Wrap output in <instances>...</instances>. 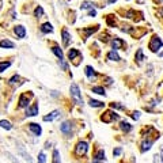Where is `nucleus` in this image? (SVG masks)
Here are the masks:
<instances>
[{
    "label": "nucleus",
    "mask_w": 163,
    "mask_h": 163,
    "mask_svg": "<svg viewBox=\"0 0 163 163\" xmlns=\"http://www.w3.org/2000/svg\"><path fill=\"white\" fill-rule=\"evenodd\" d=\"M105 160V151H98L97 152V155L94 156V159H93V163H101V162H103Z\"/></svg>",
    "instance_id": "13"
},
{
    "label": "nucleus",
    "mask_w": 163,
    "mask_h": 163,
    "mask_svg": "<svg viewBox=\"0 0 163 163\" xmlns=\"http://www.w3.org/2000/svg\"><path fill=\"white\" fill-rule=\"evenodd\" d=\"M37 114H38V103H34L33 106L27 107L26 116H29V117H33V116H37Z\"/></svg>",
    "instance_id": "10"
},
{
    "label": "nucleus",
    "mask_w": 163,
    "mask_h": 163,
    "mask_svg": "<svg viewBox=\"0 0 163 163\" xmlns=\"http://www.w3.org/2000/svg\"><path fill=\"white\" fill-rule=\"evenodd\" d=\"M162 46H163L162 40L159 38L158 35H154V37H152V40H151V42H150V49L152 50V52H158Z\"/></svg>",
    "instance_id": "2"
},
{
    "label": "nucleus",
    "mask_w": 163,
    "mask_h": 163,
    "mask_svg": "<svg viewBox=\"0 0 163 163\" xmlns=\"http://www.w3.org/2000/svg\"><path fill=\"white\" fill-rule=\"evenodd\" d=\"M69 90H71V95H72V98H74V101H75L76 105H79V106L83 105V98H82V93H80V90H79V86L75 83H72Z\"/></svg>",
    "instance_id": "1"
},
{
    "label": "nucleus",
    "mask_w": 163,
    "mask_h": 163,
    "mask_svg": "<svg viewBox=\"0 0 163 163\" xmlns=\"http://www.w3.org/2000/svg\"><path fill=\"white\" fill-rule=\"evenodd\" d=\"M17 144H18V151H19V155H21L25 160H27L29 163H33V159H31L30 154H27L26 151H25V148H23L22 144H21V143H17Z\"/></svg>",
    "instance_id": "5"
},
{
    "label": "nucleus",
    "mask_w": 163,
    "mask_h": 163,
    "mask_svg": "<svg viewBox=\"0 0 163 163\" xmlns=\"http://www.w3.org/2000/svg\"><path fill=\"white\" fill-rule=\"evenodd\" d=\"M6 156H8V158L11 159V160H12L14 163H19V162H18V159H15V158H14V156H12V155H11V154H10V152H6Z\"/></svg>",
    "instance_id": "35"
},
{
    "label": "nucleus",
    "mask_w": 163,
    "mask_h": 163,
    "mask_svg": "<svg viewBox=\"0 0 163 163\" xmlns=\"http://www.w3.org/2000/svg\"><path fill=\"white\" fill-rule=\"evenodd\" d=\"M44 15V10H42V7H37L34 11V17L35 18H41Z\"/></svg>",
    "instance_id": "27"
},
{
    "label": "nucleus",
    "mask_w": 163,
    "mask_h": 163,
    "mask_svg": "<svg viewBox=\"0 0 163 163\" xmlns=\"http://www.w3.org/2000/svg\"><path fill=\"white\" fill-rule=\"evenodd\" d=\"M86 75H87V78L90 80H93L97 78V72L94 71L93 67H86Z\"/></svg>",
    "instance_id": "15"
},
{
    "label": "nucleus",
    "mask_w": 163,
    "mask_h": 163,
    "mask_svg": "<svg viewBox=\"0 0 163 163\" xmlns=\"http://www.w3.org/2000/svg\"><path fill=\"white\" fill-rule=\"evenodd\" d=\"M107 58H109V60H111V61H118L120 56L117 54V52H116V50H111V52L107 53Z\"/></svg>",
    "instance_id": "20"
},
{
    "label": "nucleus",
    "mask_w": 163,
    "mask_h": 163,
    "mask_svg": "<svg viewBox=\"0 0 163 163\" xmlns=\"http://www.w3.org/2000/svg\"><path fill=\"white\" fill-rule=\"evenodd\" d=\"M111 44H113V50H117L120 48H125V42L121 38H114Z\"/></svg>",
    "instance_id": "12"
},
{
    "label": "nucleus",
    "mask_w": 163,
    "mask_h": 163,
    "mask_svg": "<svg viewBox=\"0 0 163 163\" xmlns=\"http://www.w3.org/2000/svg\"><path fill=\"white\" fill-rule=\"evenodd\" d=\"M136 60H137V63L140 64L143 60H144V54H143V49H139L136 52Z\"/></svg>",
    "instance_id": "25"
},
{
    "label": "nucleus",
    "mask_w": 163,
    "mask_h": 163,
    "mask_svg": "<svg viewBox=\"0 0 163 163\" xmlns=\"http://www.w3.org/2000/svg\"><path fill=\"white\" fill-rule=\"evenodd\" d=\"M95 15H97V12H95V10L91 8V11L88 12V17H95Z\"/></svg>",
    "instance_id": "39"
},
{
    "label": "nucleus",
    "mask_w": 163,
    "mask_h": 163,
    "mask_svg": "<svg viewBox=\"0 0 163 163\" xmlns=\"http://www.w3.org/2000/svg\"><path fill=\"white\" fill-rule=\"evenodd\" d=\"M58 64L61 65V68H63V69H64V71H67V68H68V67H67L65 61H64V58H58Z\"/></svg>",
    "instance_id": "33"
},
{
    "label": "nucleus",
    "mask_w": 163,
    "mask_h": 163,
    "mask_svg": "<svg viewBox=\"0 0 163 163\" xmlns=\"http://www.w3.org/2000/svg\"><path fill=\"white\" fill-rule=\"evenodd\" d=\"M60 131H61L64 135H67V136H69L71 132H72V127H71V122H68V121H65V122L61 124V127H60Z\"/></svg>",
    "instance_id": "8"
},
{
    "label": "nucleus",
    "mask_w": 163,
    "mask_h": 163,
    "mask_svg": "<svg viewBox=\"0 0 163 163\" xmlns=\"http://www.w3.org/2000/svg\"><path fill=\"white\" fill-rule=\"evenodd\" d=\"M58 114H60V111H58V110L52 111V113H49L48 116H45V117H44V121H53L54 118H57Z\"/></svg>",
    "instance_id": "17"
},
{
    "label": "nucleus",
    "mask_w": 163,
    "mask_h": 163,
    "mask_svg": "<svg viewBox=\"0 0 163 163\" xmlns=\"http://www.w3.org/2000/svg\"><path fill=\"white\" fill-rule=\"evenodd\" d=\"M11 65V63L10 61H4V63H0V72H4L8 67Z\"/></svg>",
    "instance_id": "29"
},
{
    "label": "nucleus",
    "mask_w": 163,
    "mask_h": 163,
    "mask_svg": "<svg viewBox=\"0 0 163 163\" xmlns=\"http://www.w3.org/2000/svg\"><path fill=\"white\" fill-rule=\"evenodd\" d=\"M41 31H42V33H45V34H46V33H52V31H53V26L49 22H46V23H44V25L41 26Z\"/></svg>",
    "instance_id": "18"
},
{
    "label": "nucleus",
    "mask_w": 163,
    "mask_h": 163,
    "mask_svg": "<svg viewBox=\"0 0 163 163\" xmlns=\"http://www.w3.org/2000/svg\"><path fill=\"white\" fill-rule=\"evenodd\" d=\"M111 107H113V109H124L122 105H118V103H114V102L111 103Z\"/></svg>",
    "instance_id": "37"
},
{
    "label": "nucleus",
    "mask_w": 163,
    "mask_h": 163,
    "mask_svg": "<svg viewBox=\"0 0 163 163\" xmlns=\"http://www.w3.org/2000/svg\"><path fill=\"white\" fill-rule=\"evenodd\" d=\"M154 163H163V160H162V158H160V155H155L154 156Z\"/></svg>",
    "instance_id": "34"
},
{
    "label": "nucleus",
    "mask_w": 163,
    "mask_h": 163,
    "mask_svg": "<svg viewBox=\"0 0 163 163\" xmlns=\"http://www.w3.org/2000/svg\"><path fill=\"white\" fill-rule=\"evenodd\" d=\"M46 162V156H45L44 152H40V155H38V163H45Z\"/></svg>",
    "instance_id": "32"
},
{
    "label": "nucleus",
    "mask_w": 163,
    "mask_h": 163,
    "mask_svg": "<svg viewBox=\"0 0 163 163\" xmlns=\"http://www.w3.org/2000/svg\"><path fill=\"white\" fill-rule=\"evenodd\" d=\"M22 80H23V79H22V78H21V76H19V75H14L12 78L10 79V82H8V83L11 84V86H21V84L23 83Z\"/></svg>",
    "instance_id": "14"
},
{
    "label": "nucleus",
    "mask_w": 163,
    "mask_h": 163,
    "mask_svg": "<svg viewBox=\"0 0 163 163\" xmlns=\"http://www.w3.org/2000/svg\"><path fill=\"white\" fill-rule=\"evenodd\" d=\"M52 52L54 53V54H56L58 58H63V50L58 48V46H53V48H52Z\"/></svg>",
    "instance_id": "24"
},
{
    "label": "nucleus",
    "mask_w": 163,
    "mask_h": 163,
    "mask_svg": "<svg viewBox=\"0 0 163 163\" xmlns=\"http://www.w3.org/2000/svg\"><path fill=\"white\" fill-rule=\"evenodd\" d=\"M109 3H116V0H109Z\"/></svg>",
    "instance_id": "41"
},
{
    "label": "nucleus",
    "mask_w": 163,
    "mask_h": 163,
    "mask_svg": "<svg viewBox=\"0 0 163 163\" xmlns=\"http://www.w3.org/2000/svg\"><path fill=\"white\" fill-rule=\"evenodd\" d=\"M93 93H97L99 95H105V90H103V87L97 86V87H93Z\"/></svg>",
    "instance_id": "28"
},
{
    "label": "nucleus",
    "mask_w": 163,
    "mask_h": 163,
    "mask_svg": "<svg viewBox=\"0 0 163 163\" xmlns=\"http://www.w3.org/2000/svg\"><path fill=\"white\" fill-rule=\"evenodd\" d=\"M132 118L133 120H139V118H140V111H133Z\"/></svg>",
    "instance_id": "36"
},
{
    "label": "nucleus",
    "mask_w": 163,
    "mask_h": 163,
    "mask_svg": "<svg viewBox=\"0 0 163 163\" xmlns=\"http://www.w3.org/2000/svg\"><path fill=\"white\" fill-rule=\"evenodd\" d=\"M155 140H156V137H154V139H146V140L141 143V152H146V151L150 150Z\"/></svg>",
    "instance_id": "7"
},
{
    "label": "nucleus",
    "mask_w": 163,
    "mask_h": 163,
    "mask_svg": "<svg viewBox=\"0 0 163 163\" xmlns=\"http://www.w3.org/2000/svg\"><path fill=\"white\" fill-rule=\"evenodd\" d=\"M88 103H90V106H91V107H103V105H105L103 102L95 101V99H90V102H88Z\"/></svg>",
    "instance_id": "22"
},
{
    "label": "nucleus",
    "mask_w": 163,
    "mask_h": 163,
    "mask_svg": "<svg viewBox=\"0 0 163 163\" xmlns=\"http://www.w3.org/2000/svg\"><path fill=\"white\" fill-rule=\"evenodd\" d=\"M120 128L122 129V131H125V132H129V131L132 129V127H131V124H129V122H121Z\"/></svg>",
    "instance_id": "26"
},
{
    "label": "nucleus",
    "mask_w": 163,
    "mask_h": 163,
    "mask_svg": "<svg viewBox=\"0 0 163 163\" xmlns=\"http://www.w3.org/2000/svg\"><path fill=\"white\" fill-rule=\"evenodd\" d=\"M15 45H14V42H11V41L8 40H1L0 41V48H8V49H12Z\"/></svg>",
    "instance_id": "19"
},
{
    "label": "nucleus",
    "mask_w": 163,
    "mask_h": 163,
    "mask_svg": "<svg viewBox=\"0 0 163 163\" xmlns=\"http://www.w3.org/2000/svg\"><path fill=\"white\" fill-rule=\"evenodd\" d=\"M53 163H60V154L57 150L53 151Z\"/></svg>",
    "instance_id": "30"
},
{
    "label": "nucleus",
    "mask_w": 163,
    "mask_h": 163,
    "mask_svg": "<svg viewBox=\"0 0 163 163\" xmlns=\"http://www.w3.org/2000/svg\"><path fill=\"white\" fill-rule=\"evenodd\" d=\"M94 4L91 1H83L82 3V10H88V8H93Z\"/></svg>",
    "instance_id": "31"
},
{
    "label": "nucleus",
    "mask_w": 163,
    "mask_h": 163,
    "mask_svg": "<svg viewBox=\"0 0 163 163\" xmlns=\"http://www.w3.org/2000/svg\"><path fill=\"white\" fill-rule=\"evenodd\" d=\"M101 120L103 122L109 124V122H111V121H114V120H118V114H116L113 111H106L105 114L101 117Z\"/></svg>",
    "instance_id": "4"
},
{
    "label": "nucleus",
    "mask_w": 163,
    "mask_h": 163,
    "mask_svg": "<svg viewBox=\"0 0 163 163\" xmlns=\"http://www.w3.org/2000/svg\"><path fill=\"white\" fill-rule=\"evenodd\" d=\"M76 56H79V50L78 49H71L69 52H68V58L69 60H74Z\"/></svg>",
    "instance_id": "23"
},
{
    "label": "nucleus",
    "mask_w": 163,
    "mask_h": 163,
    "mask_svg": "<svg viewBox=\"0 0 163 163\" xmlns=\"http://www.w3.org/2000/svg\"><path fill=\"white\" fill-rule=\"evenodd\" d=\"M63 35V42H64V46H68V44H69V40H71V35L69 33H68V30L67 29H64L61 33Z\"/></svg>",
    "instance_id": "16"
},
{
    "label": "nucleus",
    "mask_w": 163,
    "mask_h": 163,
    "mask_svg": "<svg viewBox=\"0 0 163 163\" xmlns=\"http://www.w3.org/2000/svg\"><path fill=\"white\" fill-rule=\"evenodd\" d=\"M0 128H4V129H7V131H10V129L12 128V125H11V122L7 121V120H1V121H0Z\"/></svg>",
    "instance_id": "21"
},
{
    "label": "nucleus",
    "mask_w": 163,
    "mask_h": 163,
    "mask_svg": "<svg viewBox=\"0 0 163 163\" xmlns=\"http://www.w3.org/2000/svg\"><path fill=\"white\" fill-rule=\"evenodd\" d=\"M14 31H15V34H17L18 38H25V35H26V30H25V27H23L22 25H18V26H15Z\"/></svg>",
    "instance_id": "9"
},
{
    "label": "nucleus",
    "mask_w": 163,
    "mask_h": 163,
    "mask_svg": "<svg viewBox=\"0 0 163 163\" xmlns=\"http://www.w3.org/2000/svg\"><path fill=\"white\" fill-rule=\"evenodd\" d=\"M160 152H162V154H160V158H162V160H163V147H162V150H160Z\"/></svg>",
    "instance_id": "40"
},
{
    "label": "nucleus",
    "mask_w": 163,
    "mask_h": 163,
    "mask_svg": "<svg viewBox=\"0 0 163 163\" xmlns=\"http://www.w3.org/2000/svg\"><path fill=\"white\" fill-rule=\"evenodd\" d=\"M121 152H122V150H121V148H116V150L113 151V154H114V156H118V155L121 154Z\"/></svg>",
    "instance_id": "38"
},
{
    "label": "nucleus",
    "mask_w": 163,
    "mask_h": 163,
    "mask_svg": "<svg viewBox=\"0 0 163 163\" xmlns=\"http://www.w3.org/2000/svg\"><path fill=\"white\" fill-rule=\"evenodd\" d=\"M33 97V94H22L21 95V98H19V107H26L27 105H29V101H30V98Z\"/></svg>",
    "instance_id": "6"
},
{
    "label": "nucleus",
    "mask_w": 163,
    "mask_h": 163,
    "mask_svg": "<svg viewBox=\"0 0 163 163\" xmlns=\"http://www.w3.org/2000/svg\"><path fill=\"white\" fill-rule=\"evenodd\" d=\"M29 129L34 133L35 136H40L41 133H42V128H41L38 124H30V125H29Z\"/></svg>",
    "instance_id": "11"
},
{
    "label": "nucleus",
    "mask_w": 163,
    "mask_h": 163,
    "mask_svg": "<svg viewBox=\"0 0 163 163\" xmlns=\"http://www.w3.org/2000/svg\"><path fill=\"white\" fill-rule=\"evenodd\" d=\"M87 151H88V144L86 143V141H79L78 143V146H76V148H75V152L78 155H86L87 154Z\"/></svg>",
    "instance_id": "3"
}]
</instances>
